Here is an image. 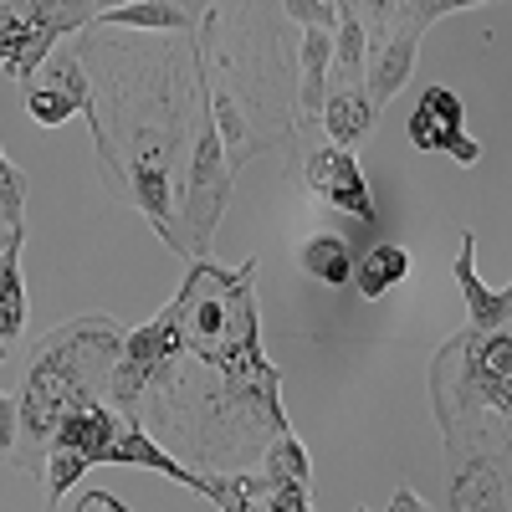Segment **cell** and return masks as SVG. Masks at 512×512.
I'll return each instance as SVG.
<instances>
[{"instance_id": "cell-19", "label": "cell", "mask_w": 512, "mask_h": 512, "mask_svg": "<svg viewBox=\"0 0 512 512\" xmlns=\"http://www.w3.org/2000/svg\"><path fill=\"white\" fill-rule=\"evenodd\" d=\"M26 113H31V123H41V128H57V123H67L77 108H72L57 88H47V82H31V88H26Z\"/></svg>"}, {"instance_id": "cell-14", "label": "cell", "mask_w": 512, "mask_h": 512, "mask_svg": "<svg viewBox=\"0 0 512 512\" xmlns=\"http://www.w3.org/2000/svg\"><path fill=\"white\" fill-rule=\"evenodd\" d=\"M41 67H47V72H41V82H47V88H57L77 113H93V82H88V67H82V57L62 52V57L41 62Z\"/></svg>"}, {"instance_id": "cell-17", "label": "cell", "mask_w": 512, "mask_h": 512, "mask_svg": "<svg viewBox=\"0 0 512 512\" xmlns=\"http://www.w3.org/2000/svg\"><path fill=\"white\" fill-rule=\"evenodd\" d=\"M82 472H88V461H82L77 451H67V446H52L47 451V502L57 507L77 482H82Z\"/></svg>"}, {"instance_id": "cell-23", "label": "cell", "mask_w": 512, "mask_h": 512, "mask_svg": "<svg viewBox=\"0 0 512 512\" xmlns=\"http://www.w3.org/2000/svg\"><path fill=\"white\" fill-rule=\"evenodd\" d=\"M0 451H16V400L0 395Z\"/></svg>"}, {"instance_id": "cell-7", "label": "cell", "mask_w": 512, "mask_h": 512, "mask_svg": "<svg viewBox=\"0 0 512 512\" xmlns=\"http://www.w3.org/2000/svg\"><path fill=\"white\" fill-rule=\"evenodd\" d=\"M318 118H323V128H328V144H338V149L364 144V139L374 134V123H379L369 93H364V88H338V82H328Z\"/></svg>"}, {"instance_id": "cell-6", "label": "cell", "mask_w": 512, "mask_h": 512, "mask_svg": "<svg viewBox=\"0 0 512 512\" xmlns=\"http://www.w3.org/2000/svg\"><path fill=\"white\" fill-rule=\"evenodd\" d=\"M456 287L466 297V318H472V328H507L512 318V292H492L482 287L477 277V236L472 231H461V251H456Z\"/></svg>"}, {"instance_id": "cell-2", "label": "cell", "mask_w": 512, "mask_h": 512, "mask_svg": "<svg viewBox=\"0 0 512 512\" xmlns=\"http://www.w3.org/2000/svg\"><path fill=\"white\" fill-rule=\"evenodd\" d=\"M195 88H200V77H195ZM231 185H236V169L226 159V144L216 134V118H210V103L200 88L195 134H190V169H185V226H180L185 256H205L210 236H216L226 205H231Z\"/></svg>"}, {"instance_id": "cell-18", "label": "cell", "mask_w": 512, "mask_h": 512, "mask_svg": "<svg viewBox=\"0 0 512 512\" xmlns=\"http://www.w3.org/2000/svg\"><path fill=\"white\" fill-rule=\"evenodd\" d=\"M466 6H487V0H395V26H431L451 11H466Z\"/></svg>"}, {"instance_id": "cell-3", "label": "cell", "mask_w": 512, "mask_h": 512, "mask_svg": "<svg viewBox=\"0 0 512 512\" xmlns=\"http://www.w3.org/2000/svg\"><path fill=\"white\" fill-rule=\"evenodd\" d=\"M461 123H466V108L451 88H425L415 113H410V144L425 154H451L456 164H477L482 144L466 139Z\"/></svg>"}, {"instance_id": "cell-22", "label": "cell", "mask_w": 512, "mask_h": 512, "mask_svg": "<svg viewBox=\"0 0 512 512\" xmlns=\"http://www.w3.org/2000/svg\"><path fill=\"white\" fill-rule=\"evenodd\" d=\"M282 16L297 21V26H313V21L333 26V6H328V0H282Z\"/></svg>"}, {"instance_id": "cell-9", "label": "cell", "mask_w": 512, "mask_h": 512, "mask_svg": "<svg viewBox=\"0 0 512 512\" xmlns=\"http://www.w3.org/2000/svg\"><path fill=\"white\" fill-rule=\"evenodd\" d=\"M507 502V456H466L461 477L451 487L456 512H477V507H502Z\"/></svg>"}, {"instance_id": "cell-10", "label": "cell", "mask_w": 512, "mask_h": 512, "mask_svg": "<svg viewBox=\"0 0 512 512\" xmlns=\"http://www.w3.org/2000/svg\"><path fill=\"white\" fill-rule=\"evenodd\" d=\"M410 277V251L405 246H395V241H379L364 262H359V272L349 277V282H359V297L364 303H379L390 287H400Z\"/></svg>"}, {"instance_id": "cell-21", "label": "cell", "mask_w": 512, "mask_h": 512, "mask_svg": "<svg viewBox=\"0 0 512 512\" xmlns=\"http://www.w3.org/2000/svg\"><path fill=\"white\" fill-rule=\"evenodd\" d=\"M31 31V16L21 6H0V67L11 62V52L21 47V36Z\"/></svg>"}, {"instance_id": "cell-26", "label": "cell", "mask_w": 512, "mask_h": 512, "mask_svg": "<svg viewBox=\"0 0 512 512\" xmlns=\"http://www.w3.org/2000/svg\"><path fill=\"white\" fill-rule=\"evenodd\" d=\"M11 241H26V226H6V231H0V251H6Z\"/></svg>"}, {"instance_id": "cell-5", "label": "cell", "mask_w": 512, "mask_h": 512, "mask_svg": "<svg viewBox=\"0 0 512 512\" xmlns=\"http://www.w3.org/2000/svg\"><path fill=\"white\" fill-rule=\"evenodd\" d=\"M420 26H395V31H384L379 41V52L364 57V93L374 103V113L390 108V98H400V88L410 82L415 72V52H420Z\"/></svg>"}, {"instance_id": "cell-27", "label": "cell", "mask_w": 512, "mask_h": 512, "mask_svg": "<svg viewBox=\"0 0 512 512\" xmlns=\"http://www.w3.org/2000/svg\"><path fill=\"white\" fill-rule=\"evenodd\" d=\"M113 6H123V0H93V16H103V11H113Z\"/></svg>"}, {"instance_id": "cell-24", "label": "cell", "mask_w": 512, "mask_h": 512, "mask_svg": "<svg viewBox=\"0 0 512 512\" xmlns=\"http://www.w3.org/2000/svg\"><path fill=\"white\" fill-rule=\"evenodd\" d=\"M77 507H88V512H123V502H118V497H108V492H88V497H77Z\"/></svg>"}, {"instance_id": "cell-1", "label": "cell", "mask_w": 512, "mask_h": 512, "mask_svg": "<svg viewBox=\"0 0 512 512\" xmlns=\"http://www.w3.org/2000/svg\"><path fill=\"white\" fill-rule=\"evenodd\" d=\"M431 400L456 461L507 456L512 420V333L466 328L431 359Z\"/></svg>"}, {"instance_id": "cell-20", "label": "cell", "mask_w": 512, "mask_h": 512, "mask_svg": "<svg viewBox=\"0 0 512 512\" xmlns=\"http://www.w3.org/2000/svg\"><path fill=\"white\" fill-rule=\"evenodd\" d=\"M0 221L26 226V180H21V169H11L6 159H0Z\"/></svg>"}, {"instance_id": "cell-25", "label": "cell", "mask_w": 512, "mask_h": 512, "mask_svg": "<svg viewBox=\"0 0 512 512\" xmlns=\"http://www.w3.org/2000/svg\"><path fill=\"white\" fill-rule=\"evenodd\" d=\"M390 507H395V512H400V507H405V512H420V507H425V502H420V497H415V492H410V487H400V492H395V497H390Z\"/></svg>"}, {"instance_id": "cell-15", "label": "cell", "mask_w": 512, "mask_h": 512, "mask_svg": "<svg viewBox=\"0 0 512 512\" xmlns=\"http://www.w3.org/2000/svg\"><path fill=\"white\" fill-rule=\"evenodd\" d=\"M21 11L36 21V26H47L57 36L67 31H82V26H93V0H21Z\"/></svg>"}, {"instance_id": "cell-16", "label": "cell", "mask_w": 512, "mask_h": 512, "mask_svg": "<svg viewBox=\"0 0 512 512\" xmlns=\"http://www.w3.org/2000/svg\"><path fill=\"white\" fill-rule=\"evenodd\" d=\"M262 466H267V477H282V482H303V487H308V477H313L308 451H303V441H297L292 431H277V436H272V446L262 451Z\"/></svg>"}, {"instance_id": "cell-12", "label": "cell", "mask_w": 512, "mask_h": 512, "mask_svg": "<svg viewBox=\"0 0 512 512\" xmlns=\"http://www.w3.org/2000/svg\"><path fill=\"white\" fill-rule=\"evenodd\" d=\"M103 26H123V31H185L190 11L180 0H123V6L98 16Z\"/></svg>"}, {"instance_id": "cell-28", "label": "cell", "mask_w": 512, "mask_h": 512, "mask_svg": "<svg viewBox=\"0 0 512 512\" xmlns=\"http://www.w3.org/2000/svg\"><path fill=\"white\" fill-rule=\"evenodd\" d=\"M0 359H6V338H0Z\"/></svg>"}, {"instance_id": "cell-13", "label": "cell", "mask_w": 512, "mask_h": 512, "mask_svg": "<svg viewBox=\"0 0 512 512\" xmlns=\"http://www.w3.org/2000/svg\"><path fill=\"white\" fill-rule=\"evenodd\" d=\"M21 246L26 241H11L6 251H0V338H11L21 333L26 323V287H21Z\"/></svg>"}, {"instance_id": "cell-11", "label": "cell", "mask_w": 512, "mask_h": 512, "mask_svg": "<svg viewBox=\"0 0 512 512\" xmlns=\"http://www.w3.org/2000/svg\"><path fill=\"white\" fill-rule=\"evenodd\" d=\"M297 262H303L308 277H318V282H328V287H344V282L354 277V251H349L344 236H333V231L308 236L303 246H297Z\"/></svg>"}, {"instance_id": "cell-8", "label": "cell", "mask_w": 512, "mask_h": 512, "mask_svg": "<svg viewBox=\"0 0 512 512\" xmlns=\"http://www.w3.org/2000/svg\"><path fill=\"white\" fill-rule=\"evenodd\" d=\"M328 67H333V26L313 21L303 26V47H297V108L308 123H318L323 93H328Z\"/></svg>"}, {"instance_id": "cell-4", "label": "cell", "mask_w": 512, "mask_h": 512, "mask_svg": "<svg viewBox=\"0 0 512 512\" xmlns=\"http://www.w3.org/2000/svg\"><path fill=\"white\" fill-rule=\"evenodd\" d=\"M303 175H308V190L318 200H328L333 210H344V216H359L364 226H374V195H369V180H364V169H359V159L349 149H338V144L308 149Z\"/></svg>"}]
</instances>
